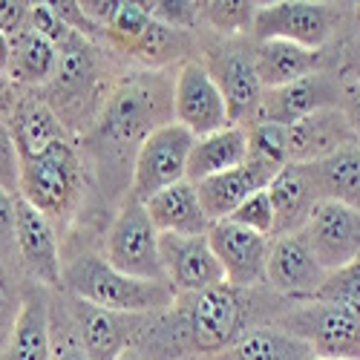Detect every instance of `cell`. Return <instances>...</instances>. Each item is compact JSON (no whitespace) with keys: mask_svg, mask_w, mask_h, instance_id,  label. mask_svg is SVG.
Listing matches in <instances>:
<instances>
[{"mask_svg":"<svg viewBox=\"0 0 360 360\" xmlns=\"http://www.w3.org/2000/svg\"><path fill=\"white\" fill-rule=\"evenodd\" d=\"M285 306L288 300L268 285L233 288L222 283L207 291L179 294L170 309L144 314L133 346L153 360H207L251 328L274 323Z\"/></svg>","mask_w":360,"mask_h":360,"instance_id":"cell-1","label":"cell"},{"mask_svg":"<svg viewBox=\"0 0 360 360\" xmlns=\"http://www.w3.org/2000/svg\"><path fill=\"white\" fill-rule=\"evenodd\" d=\"M173 78L165 70H141L110 86L96 124L86 133L101 165L136 159L144 139L173 122Z\"/></svg>","mask_w":360,"mask_h":360,"instance_id":"cell-2","label":"cell"},{"mask_svg":"<svg viewBox=\"0 0 360 360\" xmlns=\"http://www.w3.org/2000/svg\"><path fill=\"white\" fill-rule=\"evenodd\" d=\"M61 291L98 309L124 314H156L170 309L176 300L167 283H147L127 277L93 251H78L70 259H64Z\"/></svg>","mask_w":360,"mask_h":360,"instance_id":"cell-3","label":"cell"},{"mask_svg":"<svg viewBox=\"0 0 360 360\" xmlns=\"http://www.w3.org/2000/svg\"><path fill=\"white\" fill-rule=\"evenodd\" d=\"M18 196L52 225H67L84 202V165L75 144L67 139L20 159Z\"/></svg>","mask_w":360,"mask_h":360,"instance_id":"cell-4","label":"cell"},{"mask_svg":"<svg viewBox=\"0 0 360 360\" xmlns=\"http://www.w3.org/2000/svg\"><path fill=\"white\" fill-rule=\"evenodd\" d=\"M61 64H58V75L46 86V104L55 110V115L64 122V127H93L96 118L107 101L104 84H101V70H98V49L96 41H89L78 32H70L61 44Z\"/></svg>","mask_w":360,"mask_h":360,"instance_id":"cell-5","label":"cell"},{"mask_svg":"<svg viewBox=\"0 0 360 360\" xmlns=\"http://www.w3.org/2000/svg\"><path fill=\"white\" fill-rule=\"evenodd\" d=\"M274 323L303 340L314 357L360 360V317L352 311L309 300V303H288Z\"/></svg>","mask_w":360,"mask_h":360,"instance_id":"cell-6","label":"cell"},{"mask_svg":"<svg viewBox=\"0 0 360 360\" xmlns=\"http://www.w3.org/2000/svg\"><path fill=\"white\" fill-rule=\"evenodd\" d=\"M352 6L311 4V0H283L259 4L254 15V41H291L306 49H326Z\"/></svg>","mask_w":360,"mask_h":360,"instance_id":"cell-7","label":"cell"},{"mask_svg":"<svg viewBox=\"0 0 360 360\" xmlns=\"http://www.w3.org/2000/svg\"><path fill=\"white\" fill-rule=\"evenodd\" d=\"M202 64L207 67L217 86L222 89L231 124L233 127L257 124L265 89H262L257 67H254V46L243 44L239 38H219L217 44L205 46Z\"/></svg>","mask_w":360,"mask_h":360,"instance_id":"cell-8","label":"cell"},{"mask_svg":"<svg viewBox=\"0 0 360 360\" xmlns=\"http://www.w3.org/2000/svg\"><path fill=\"white\" fill-rule=\"evenodd\" d=\"M104 259L127 277L167 283L159 254V231L150 222L141 202L124 199V205L118 207L104 236Z\"/></svg>","mask_w":360,"mask_h":360,"instance_id":"cell-9","label":"cell"},{"mask_svg":"<svg viewBox=\"0 0 360 360\" xmlns=\"http://www.w3.org/2000/svg\"><path fill=\"white\" fill-rule=\"evenodd\" d=\"M193 141L196 136L176 122L150 133L133 159V179L127 199L147 202L165 188L188 182V159Z\"/></svg>","mask_w":360,"mask_h":360,"instance_id":"cell-10","label":"cell"},{"mask_svg":"<svg viewBox=\"0 0 360 360\" xmlns=\"http://www.w3.org/2000/svg\"><path fill=\"white\" fill-rule=\"evenodd\" d=\"M173 122L191 130L196 139L233 127L228 115V104L222 98V89L217 86L214 75L202 64V58H191V61L176 67Z\"/></svg>","mask_w":360,"mask_h":360,"instance_id":"cell-11","label":"cell"},{"mask_svg":"<svg viewBox=\"0 0 360 360\" xmlns=\"http://www.w3.org/2000/svg\"><path fill=\"white\" fill-rule=\"evenodd\" d=\"M328 271L317 262L306 233L274 236L268 248L265 285L288 303H309L323 288Z\"/></svg>","mask_w":360,"mask_h":360,"instance_id":"cell-12","label":"cell"},{"mask_svg":"<svg viewBox=\"0 0 360 360\" xmlns=\"http://www.w3.org/2000/svg\"><path fill=\"white\" fill-rule=\"evenodd\" d=\"M15 239H18V259L29 283H38L49 291H61V248H58L55 225L35 211L20 196L15 199Z\"/></svg>","mask_w":360,"mask_h":360,"instance_id":"cell-13","label":"cell"},{"mask_svg":"<svg viewBox=\"0 0 360 360\" xmlns=\"http://www.w3.org/2000/svg\"><path fill=\"white\" fill-rule=\"evenodd\" d=\"M207 243H211L225 283L233 288H262L265 271H268V248L271 239L259 236L231 219L214 222L207 231Z\"/></svg>","mask_w":360,"mask_h":360,"instance_id":"cell-14","label":"cell"},{"mask_svg":"<svg viewBox=\"0 0 360 360\" xmlns=\"http://www.w3.org/2000/svg\"><path fill=\"white\" fill-rule=\"evenodd\" d=\"M340 98H343V78L338 72L320 70V72L306 75L294 84L265 89L259 122L291 127V124L303 122V118H309L320 110L340 107Z\"/></svg>","mask_w":360,"mask_h":360,"instance_id":"cell-15","label":"cell"},{"mask_svg":"<svg viewBox=\"0 0 360 360\" xmlns=\"http://www.w3.org/2000/svg\"><path fill=\"white\" fill-rule=\"evenodd\" d=\"M159 254L165 280L173 294H196L225 283L222 265L207 243V236H176L159 233Z\"/></svg>","mask_w":360,"mask_h":360,"instance_id":"cell-16","label":"cell"},{"mask_svg":"<svg viewBox=\"0 0 360 360\" xmlns=\"http://www.w3.org/2000/svg\"><path fill=\"white\" fill-rule=\"evenodd\" d=\"M303 233L328 274L360 259V211L349 205L323 199Z\"/></svg>","mask_w":360,"mask_h":360,"instance_id":"cell-17","label":"cell"},{"mask_svg":"<svg viewBox=\"0 0 360 360\" xmlns=\"http://www.w3.org/2000/svg\"><path fill=\"white\" fill-rule=\"evenodd\" d=\"M67 300H70V309H72V317L78 323V332H81V340H84L89 360H118V354L136 343L144 314H124V311L98 309V306L84 303V300H78L72 294H67Z\"/></svg>","mask_w":360,"mask_h":360,"instance_id":"cell-18","label":"cell"},{"mask_svg":"<svg viewBox=\"0 0 360 360\" xmlns=\"http://www.w3.org/2000/svg\"><path fill=\"white\" fill-rule=\"evenodd\" d=\"M354 144H357L354 130L340 107L320 110L288 127L291 165H314V162H323Z\"/></svg>","mask_w":360,"mask_h":360,"instance_id":"cell-19","label":"cell"},{"mask_svg":"<svg viewBox=\"0 0 360 360\" xmlns=\"http://www.w3.org/2000/svg\"><path fill=\"white\" fill-rule=\"evenodd\" d=\"M268 196H271L274 205V236L306 231L314 207L323 202L309 165L283 167L274 176V182L268 185Z\"/></svg>","mask_w":360,"mask_h":360,"instance_id":"cell-20","label":"cell"},{"mask_svg":"<svg viewBox=\"0 0 360 360\" xmlns=\"http://www.w3.org/2000/svg\"><path fill=\"white\" fill-rule=\"evenodd\" d=\"M274 170H268L257 162H245L243 167H233L228 173H219V176H211L205 182L193 185L196 188V196L202 202V211L207 214L211 222H222V219H231V214L243 205L248 196L265 191L268 185L274 182Z\"/></svg>","mask_w":360,"mask_h":360,"instance_id":"cell-21","label":"cell"},{"mask_svg":"<svg viewBox=\"0 0 360 360\" xmlns=\"http://www.w3.org/2000/svg\"><path fill=\"white\" fill-rule=\"evenodd\" d=\"M254 67L262 89H277L326 70V49H306L291 41H257Z\"/></svg>","mask_w":360,"mask_h":360,"instance_id":"cell-22","label":"cell"},{"mask_svg":"<svg viewBox=\"0 0 360 360\" xmlns=\"http://www.w3.org/2000/svg\"><path fill=\"white\" fill-rule=\"evenodd\" d=\"M141 205H144L150 222L156 225L159 233L207 236V231L214 225L207 219V214L202 211V202H199L196 188L191 182H179L173 188H165Z\"/></svg>","mask_w":360,"mask_h":360,"instance_id":"cell-23","label":"cell"},{"mask_svg":"<svg viewBox=\"0 0 360 360\" xmlns=\"http://www.w3.org/2000/svg\"><path fill=\"white\" fill-rule=\"evenodd\" d=\"M49 288L26 283L23 309L0 360H49Z\"/></svg>","mask_w":360,"mask_h":360,"instance_id":"cell-24","label":"cell"},{"mask_svg":"<svg viewBox=\"0 0 360 360\" xmlns=\"http://www.w3.org/2000/svg\"><path fill=\"white\" fill-rule=\"evenodd\" d=\"M248 162V133L245 127H225L199 136L188 159V182L199 185L205 179L243 167Z\"/></svg>","mask_w":360,"mask_h":360,"instance_id":"cell-25","label":"cell"},{"mask_svg":"<svg viewBox=\"0 0 360 360\" xmlns=\"http://www.w3.org/2000/svg\"><path fill=\"white\" fill-rule=\"evenodd\" d=\"M311 349L277 323L257 326L207 360H311Z\"/></svg>","mask_w":360,"mask_h":360,"instance_id":"cell-26","label":"cell"},{"mask_svg":"<svg viewBox=\"0 0 360 360\" xmlns=\"http://www.w3.org/2000/svg\"><path fill=\"white\" fill-rule=\"evenodd\" d=\"M9 118H12L9 130H12L15 144L20 150V159L35 156L41 150L70 139L64 122L55 115V110L46 101H38V98L18 101Z\"/></svg>","mask_w":360,"mask_h":360,"instance_id":"cell-27","label":"cell"},{"mask_svg":"<svg viewBox=\"0 0 360 360\" xmlns=\"http://www.w3.org/2000/svg\"><path fill=\"white\" fill-rule=\"evenodd\" d=\"M58 64H61L58 46L41 32H35V29H29V32L12 41V58H9L6 75L12 84L49 86L52 78L58 75Z\"/></svg>","mask_w":360,"mask_h":360,"instance_id":"cell-28","label":"cell"},{"mask_svg":"<svg viewBox=\"0 0 360 360\" xmlns=\"http://www.w3.org/2000/svg\"><path fill=\"white\" fill-rule=\"evenodd\" d=\"M309 167L326 202H340L360 211V144L346 147Z\"/></svg>","mask_w":360,"mask_h":360,"instance_id":"cell-29","label":"cell"},{"mask_svg":"<svg viewBox=\"0 0 360 360\" xmlns=\"http://www.w3.org/2000/svg\"><path fill=\"white\" fill-rule=\"evenodd\" d=\"M49 360H89L64 291L49 294Z\"/></svg>","mask_w":360,"mask_h":360,"instance_id":"cell-30","label":"cell"},{"mask_svg":"<svg viewBox=\"0 0 360 360\" xmlns=\"http://www.w3.org/2000/svg\"><path fill=\"white\" fill-rule=\"evenodd\" d=\"M259 4L251 0H214V4H199V23L211 26V32L219 38H236L251 32L254 15Z\"/></svg>","mask_w":360,"mask_h":360,"instance_id":"cell-31","label":"cell"},{"mask_svg":"<svg viewBox=\"0 0 360 360\" xmlns=\"http://www.w3.org/2000/svg\"><path fill=\"white\" fill-rule=\"evenodd\" d=\"M248 133V159L280 173L283 167L291 165V153H288V127L283 124H271V122H257L251 127H245Z\"/></svg>","mask_w":360,"mask_h":360,"instance_id":"cell-32","label":"cell"},{"mask_svg":"<svg viewBox=\"0 0 360 360\" xmlns=\"http://www.w3.org/2000/svg\"><path fill=\"white\" fill-rule=\"evenodd\" d=\"M314 300L328 303V306H338V309L360 317V259H354L352 265L338 268V271L328 274Z\"/></svg>","mask_w":360,"mask_h":360,"instance_id":"cell-33","label":"cell"},{"mask_svg":"<svg viewBox=\"0 0 360 360\" xmlns=\"http://www.w3.org/2000/svg\"><path fill=\"white\" fill-rule=\"evenodd\" d=\"M231 222L271 239L274 236V205H271V196H268V188L248 196L243 205H239L231 214Z\"/></svg>","mask_w":360,"mask_h":360,"instance_id":"cell-34","label":"cell"},{"mask_svg":"<svg viewBox=\"0 0 360 360\" xmlns=\"http://www.w3.org/2000/svg\"><path fill=\"white\" fill-rule=\"evenodd\" d=\"M23 291H26V283L23 285H15L9 280V274L0 268V354H4L12 332H15V323L20 317V309H23Z\"/></svg>","mask_w":360,"mask_h":360,"instance_id":"cell-35","label":"cell"},{"mask_svg":"<svg viewBox=\"0 0 360 360\" xmlns=\"http://www.w3.org/2000/svg\"><path fill=\"white\" fill-rule=\"evenodd\" d=\"M150 18L179 29V32H191L199 26V4H188V0H159V4H144Z\"/></svg>","mask_w":360,"mask_h":360,"instance_id":"cell-36","label":"cell"},{"mask_svg":"<svg viewBox=\"0 0 360 360\" xmlns=\"http://www.w3.org/2000/svg\"><path fill=\"white\" fill-rule=\"evenodd\" d=\"M20 188V150L9 124L0 118V191L18 196Z\"/></svg>","mask_w":360,"mask_h":360,"instance_id":"cell-37","label":"cell"},{"mask_svg":"<svg viewBox=\"0 0 360 360\" xmlns=\"http://www.w3.org/2000/svg\"><path fill=\"white\" fill-rule=\"evenodd\" d=\"M32 6L35 4H23V0H0V32L9 41L32 29Z\"/></svg>","mask_w":360,"mask_h":360,"instance_id":"cell-38","label":"cell"},{"mask_svg":"<svg viewBox=\"0 0 360 360\" xmlns=\"http://www.w3.org/2000/svg\"><path fill=\"white\" fill-rule=\"evenodd\" d=\"M15 199L18 196L0 191V268H4L18 254V239H15Z\"/></svg>","mask_w":360,"mask_h":360,"instance_id":"cell-39","label":"cell"},{"mask_svg":"<svg viewBox=\"0 0 360 360\" xmlns=\"http://www.w3.org/2000/svg\"><path fill=\"white\" fill-rule=\"evenodd\" d=\"M78 6L84 12V18L104 35L110 29V23L115 20L118 6H122V4H118V0H78Z\"/></svg>","mask_w":360,"mask_h":360,"instance_id":"cell-40","label":"cell"},{"mask_svg":"<svg viewBox=\"0 0 360 360\" xmlns=\"http://www.w3.org/2000/svg\"><path fill=\"white\" fill-rule=\"evenodd\" d=\"M340 110L346 112L349 124H352V130H354V139H357V144H360V84H354V81H343Z\"/></svg>","mask_w":360,"mask_h":360,"instance_id":"cell-41","label":"cell"},{"mask_svg":"<svg viewBox=\"0 0 360 360\" xmlns=\"http://www.w3.org/2000/svg\"><path fill=\"white\" fill-rule=\"evenodd\" d=\"M338 75H340L343 81L360 84V35H354V38L343 46V61H340Z\"/></svg>","mask_w":360,"mask_h":360,"instance_id":"cell-42","label":"cell"},{"mask_svg":"<svg viewBox=\"0 0 360 360\" xmlns=\"http://www.w3.org/2000/svg\"><path fill=\"white\" fill-rule=\"evenodd\" d=\"M9 58H12V41H9L4 32H0V75H6Z\"/></svg>","mask_w":360,"mask_h":360,"instance_id":"cell-43","label":"cell"},{"mask_svg":"<svg viewBox=\"0 0 360 360\" xmlns=\"http://www.w3.org/2000/svg\"><path fill=\"white\" fill-rule=\"evenodd\" d=\"M118 360H153L150 354H144L141 349H136V346H130V349H124L122 354H118Z\"/></svg>","mask_w":360,"mask_h":360,"instance_id":"cell-44","label":"cell"},{"mask_svg":"<svg viewBox=\"0 0 360 360\" xmlns=\"http://www.w3.org/2000/svg\"><path fill=\"white\" fill-rule=\"evenodd\" d=\"M352 20H354V29L360 35V4H352Z\"/></svg>","mask_w":360,"mask_h":360,"instance_id":"cell-45","label":"cell"},{"mask_svg":"<svg viewBox=\"0 0 360 360\" xmlns=\"http://www.w3.org/2000/svg\"><path fill=\"white\" fill-rule=\"evenodd\" d=\"M311 360H323V357H311Z\"/></svg>","mask_w":360,"mask_h":360,"instance_id":"cell-46","label":"cell"}]
</instances>
